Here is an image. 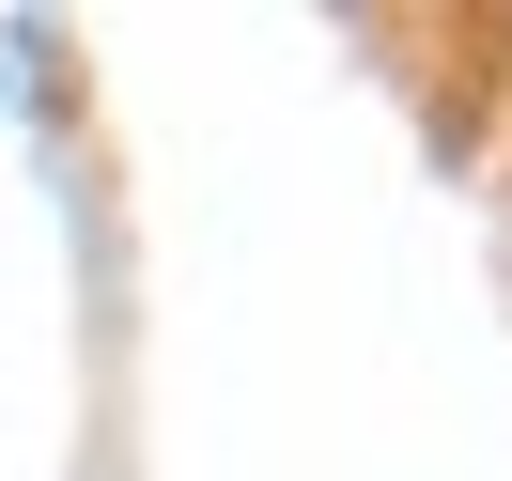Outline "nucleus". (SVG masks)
I'll return each mask as SVG.
<instances>
[]
</instances>
